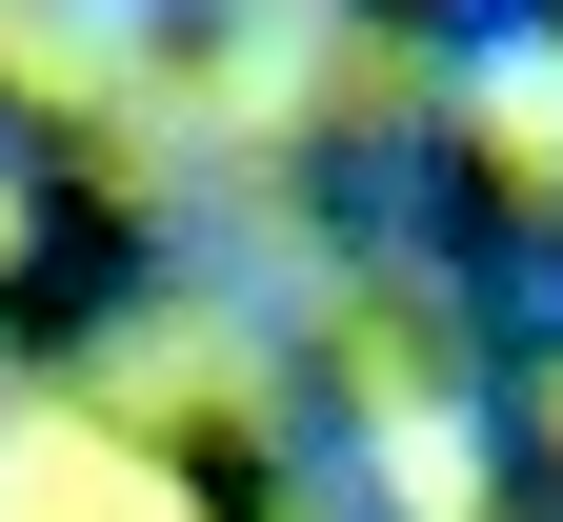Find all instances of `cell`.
<instances>
[{"mask_svg":"<svg viewBox=\"0 0 563 522\" xmlns=\"http://www.w3.org/2000/svg\"><path fill=\"white\" fill-rule=\"evenodd\" d=\"M0 522H181V482H141L101 422H21L0 442Z\"/></svg>","mask_w":563,"mask_h":522,"instance_id":"obj_1","label":"cell"}]
</instances>
